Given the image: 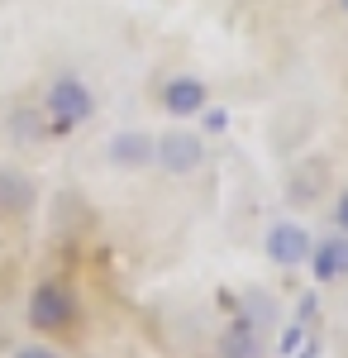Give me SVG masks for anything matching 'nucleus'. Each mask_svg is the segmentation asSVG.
<instances>
[{"label": "nucleus", "mask_w": 348, "mask_h": 358, "mask_svg": "<svg viewBox=\"0 0 348 358\" xmlns=\"http://www.w3.org/2000/svg\"><path fill=\"white\" fill-rule=\"evenodd\" d=\"M205 138L196 134V129H187V124H177V129H167V134H158V158L153 163L167 172V177H196L201 167H205Z\"/></svg>", "instance_id": "7ed1b4c3"}, {"label": "nucleus", "mask_w": 348, "mask_h": 358, "mask_svg": "<svg viewBox=\"0 0 348 358\" xmlns=\"http://www.w3.org/2000/svg\"><path fill=\"white\" fill-rule=\"evenodd\" d=\"M310 248H315L310 229L296 224V220H272L263 229V253H268V263H277V268H305L310 263Z\"/></svg>", "instance_id": "20e7f679"}, {"label": "nucleus", "mask_w": 348, "mask_h": 358, "mask_svg": "<svg viewBox=\"0 0 348 358\" xmlns=\"http://www.w3.org/2000/svg\"><path fill=\"white\" fill-rule=\"evenodd\" d=\"M324 177H329L324 163H300L291 172V182H287V201H291V206H315L320 192H324Z\"/></svg>", "instance_id": "9b49d317"}, {"label": "nucleus", "mask_w": 348, "mask_h": 358, "mask_svg": "<svg viewBox=\"0 0 348 358\" xmlns=\"http://www.w3.org/2000/svg\"><path fill=\"white\" fill-rule=\"evenodd\" d=\"M334 229H339V234H348V187L334 196Z\"/></svg>", "instance_id": "ddd939ff"}, {"label": "nucleus", "mask_w": 348, "mask_h": 358, "mask_svg": "<svg viewBox=\"0 0 348 358\" xmlns=\"http://www.w3.org/2000/svg\"><path fill=\"white\" fill-rule=\"evenodd\" d=\"M24 325L38 339H77L86 330L81 292L67 277H38L24 296Z\"/></svg>", "instance_id": "f257e3e1"}, {"label": "nucleus", "mask_w": 348, "mask_h": 358, "mask_svg": "<svg viewBox=\"0 0 348 358\" xmlns=\"http://www.w3.org/2000/svg\"><path fill=\"white\" fill-rule=\"evenodd\" d=\"M34 201H38V182L29 177L24 167L0 163V215L5 220H24L34 210Z\"/></svg>", "instance_id": "6e6552de"}, {"label": "nucleus", "mask_w": 348, "mask_h": 358, "mask_svg": "<svg viewBox=\"0 0 348 358\" xmlns=\"http://www.w3.org/2000/svg\"><path fill=\"white\" fill-rule=\"evenodd\" d=\"M339 10H344V15H348V0H339Z\"/></svg>", "instance_id": "4468645a"}, {"label": "nucleus", "mask_w": 348, "mask_h": 358, "mask_svg": "<svg viewBox=\"0 0 348 358\" xmlns=\"http://www.w3.org/2000/svg\"><path fill=\"white\" fill-rule=\"evenodd\" d=\"M5 134H10V143L20 153H48L57 143L53 124H48V115L38 110V106H15V110L5 115Z\"/></svg>", "instance_id": "0eeeda50"}, {"label": "nucleus", "mask_w": 348, "mask_h": 358, "mask_svg": "<svg viewBox=\"0 0 348 358\" xmlns=\"http://www.w3.org/2000/svg\"><path fill=\"white\" fill-rule=\"evenodd\" d=\"M215 358H268V349H263V334L248 320H229L215 334Z\"/></svg>", "instance_id": "9d476101"}, {"label": "nucleus", "mask_w": 348, "mask_h": 358, "mask_svg": "<svg viewBox=\"0 0 348 358\" xmlns=\"http://www.w3.org/2000/svg\"><path fill=\"white\" fill-rule=\"evenodd\" d=\"M158 106L172 120H196V115H205V106H210V86L201 82V77H191V72H177V77H167L158 86Z\"/></svg>", "instance_id": "39448f33"}, {"label": "nucleus", "mask_w": 348, "mask_h": 358, "mask_svg": "<svg viewBox=\"0 0 348 358\" xmlns=\"http://www.w3.org/2000/svg\"><path fill=\"white\" fill-rule=\"evenodd\" d=\"M10 358H67V354L57 349L53 339H38V334H34V339H24V344H15Z\"/></svg>", "instance_id": "f8f14e48"}, {"label": "nucleus", "mask_w": 348, "mask_h": 358, "mask_svg": "<svg viewBox=\"0 0 348 358\" xmlns=\"http://www.w3.org/2000/svg\"><path fill=\"white\" fill-rule=\"evenodd\" d=\"M158 158V134H148V129H115L106 138V163L115 172H143V167H153Z\"/></svg>", "instance_id": "423d86ee"}, {"label": "nucleus", "mask_w": 348, "mask_h": 358, "mask_svg": "<svg viewBox=\"0 0 348 358\" xmlns=\"http://www.w3.org/2000/svg\"><path fill=\"white\" fill-rule=\"evenodd\" d=\"M38 110L48 115V124H53V134H77L86 129L91 120H96V91L81 82L77 72H62L53 82L43 86V96H38Z\"/></svg>", "instance_id": "f03ea898"}, {"label": "nucleus", "mask_w": 348, "mask_h": 358, "mask_svg": "<svg viewBox=\"0 0 348 358\" xmlns=\"http://www.w3.org/2000/svg\"><path fill=\"white\" fill-rule=\"evenodd\" d=\"M310 277L320 282V287H334V282H344L348 277V234H329V239H315V248H310Z\"/></svg>", "instance_id": "1a4fd4ad"}]
</instances>
